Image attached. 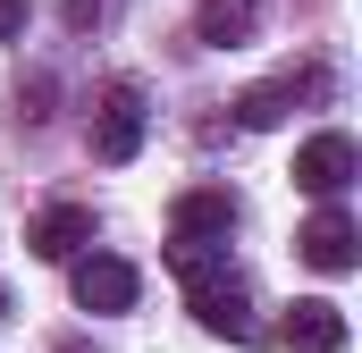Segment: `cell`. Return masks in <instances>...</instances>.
<instances>
[{"label": "cell", "instance_id": "obj_13", "mask_svg": "<svg viewBox=\"0 0 362 353\" xmlns=\"http://www.w3.org/2000/svg\"><path fill=\"white\" fill-rule=\"evenodd\" d=\"M25 17H34V0H0V42H17V34H25Z\"/></svg>", "mask_w": 362, "mask_h": 353}, {"label": "cell", "instance_id": "obj_5", "mask_svg": "<svg viewBox=\"0 0 362 353\" xmlns=\"http://www.w3.org/2000/svg\"><path fill=\"white\" fill-rule=\"evenodd\" d=\"M135 294H144L135 261H118V253H85L76 261V311L110 320V311H135Z\"/></svg>", "mask_w": 362, "mask_h": 353}, {"label": "cell", "instance_id": "obj_6", "mask_svg": "<svg viewBox=\"0 0 362 353\" xmlns=\"http://www.w3.org/2000/svg\"><path fill=\"white\" fill-rule=\"evenodd\" d=\"M236 236V193L228 185H194L177 193V210H169V244H228Z\"/></svg>", "mask_w": 362, "mask_h": 353}, {"label": "cell", "instance_id": "obj_1", "mask_svg": "<svg viewBox=\"0 0 362 353\" xmlns=\"http://www.w3.org/2000/svg\"><path fill=\"white\" fill-rule=\"evenodd\" d=\"M144 126H152V109H144V85H101L93 101V160H110V169H127L135 152H144Z\"/></svg>", "mask_w": 362, "mask_h": 353}, {"label": "cell", "instance_id": "obj_14", "mask_svg": "<svg viewBox=\"0 0 362 353\" xmlns=\"http://www.w3.org/2000/svg\"><path fill=\"white\" fill-rule=\"evenodd\" d=\"M68 25L85 34V25H101V0H68Z\"/></svg>", "mask_w": 362, "mask_h": 353}, {"label": "cell", "instance_id": "obj_3", "mask_svg": "<svg viewBox=\"0 0 362 353\" xmlns=\"http://www.w3.org/2000/svg\"><path fill=\"white\" fill-rule=\"evenodd\" d=\"M185 311H194L211 337H228V345H245V337H253V294H245V277H236V269L194 277V286H185Z\"/></svg>", "mask_w": 362, "mask_h": 353}, {"label": "cell", "instance_id": "obj_2", "mask_svg": "<svg viewBox=\"0 0 362 353\" xmlns=\"http://www.w3.org/2000/svg\"><path fill=\"white\" fill-rule=\"evenodd\" d=\"M354 176H362V152H354V135L320 126V135H303V143H295V185H303L312 202H337V193H346Z\"/></svg>", "mask_w": 362, "mask_h": 353}, {"label": "cell", "instance_id": "obj_10", "mask_svg": "<svg viewBox=\"0 0 362 353\" xmlns=\"http://www.w3.org/2000/svg\"><path fill=\"white\" fill-rule=\"evenodd\" d=\"M253 25H262V8H253V0H202V8H194V34H202L211 51L253 42Z\"/></svg>", "mask_w": 362, "mask_h": 353}, {"label": "cell", "instance_id": "obj_15", "mask_svg": "<svg viewBox=\"0 0 362 353\" xmlns=\"http://www.w3.org/2000/svg\"><path fill=\"white\" fill-rule=\"evenodd\" d=\"M0 311H8V294H0Z\"/></svg>", "mask_w": 362, "mask_h": 353}, {"label": "cell", "instance_id": "obj_7", "mask_svg": "<svg viewBox=\"0 0 362 353\" xmlns=\"http://www.w3.org/2000/svg\"><path fill=\"white\" fill-rule=\"evenodd\" d=\"M295 253H303L312 269H329V277H346V269L362 261V227L346 219V210H337V202H320V210L303 219V236H295Z\"/></svg>", "mask_w": 362, "mask_h": 353}, {"label": "cell", "instance_id": "obj_9", "mask_svg": "<svg viewBox=\"0 0 362 353\" xmlns=\"http://www.w3.org/2000/svg\"><path fill=\"white\" fill-rule=\"evenodd\" d=\"M286 353H346V311L337 303H320V294H303L295 311H286Z\"/></svg>", "mask_w": 362, "mask_h": 353}, {"label": "cell", "instance_id": "obj_8", "mask_svg": "<svg viewBox=\"0 0 362 353\" xmlns=\"http://www.w3.org/2000/svg\"><path fill=\"white\" fill-rule=\"evenodd\" d=\"M303 101H329V68H303V76H278V85H253L236 101V126H278L286 109H303Z\"/></svg>", "mask_w": 362, "mask_h": 353}, {"label": "cell", "instance_id": "obj_4", "mask_svg": "<svg viewBox=\"0 0 362 353\" xmlns=\"http://www.w3.org/2000/svg\"><path fill=\"white\" fill-rule=\"evenodd\" d=\"M25 253L34 261H85L93 253V210L85 202H42L25 219Z\"/></svg>", "mask_w": 362, "mask_h": 353}, {"label": "cell", "instance_id": "obj_11", "mask_svg": "<svg viewBox=\"0 0 362 353\" xmlns=\"http://www.w3.org/2000/svg\"><path fill=\"white\" fill-rule=\"evenodd\" d=\"M160 261L177 269L185 286H194V277H211V269H228V244H160Z\"/></svg>", "mask_w": 362, "mask_h": 353}, {"label": "cell", "instance_id": "obj_12", "mask_svg": "<svg viewBox=\"0 0 362 353\" xmlns=\"http://www.w3.org/2000/svg\"><path fill=\"white\" fill-rule=\"evenodd\" d=\"M42 118H51V76L17 85V126H42Z\"/></svg>", "mask_w": 362, "mask_h": 353}]
</instances>
